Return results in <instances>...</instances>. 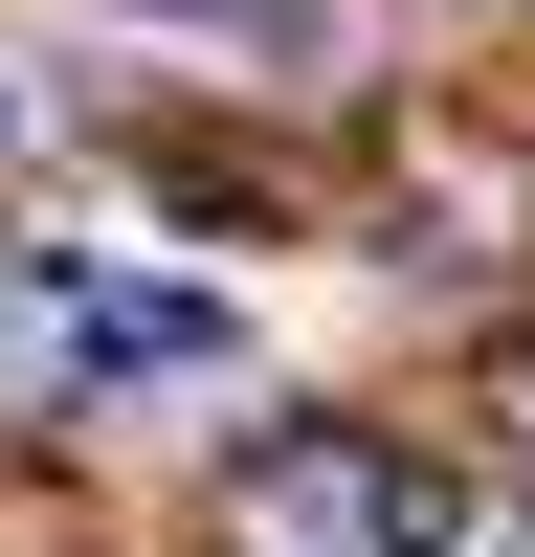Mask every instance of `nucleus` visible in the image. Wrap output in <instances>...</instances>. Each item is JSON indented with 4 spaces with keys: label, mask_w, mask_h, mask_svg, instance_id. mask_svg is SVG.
<instances>
[{
    "label": "nucleus",
    "mask_w": 535,
    "mask_h": 557,
    "mask_svg": "<svg viewBox=\"0 0 535 557\" xmlns=\"http://www.w3.org/2000/svg\"><path fill=\"white\" fill-rule=\"evenodd\" d=\"M157 380H246V312L178 290V268H89V246H23V268H0V424L157 401Z\"/></svg>",
    "instance_id": "nucleus-1"
},
{
    "label": "nucleus",
    "mask_w": 535,
    "mask_h": 557,
    "mask_svg": "<svg viewBox=\"0 0 535 557\" xmlns=\"http://www.w3.org/2000/svg\"><path fill=\"white\" fill-rule=\"evenodd\" d=\"M246 557H469V491L424 446H268L246 469Z\"/></svg>",
    "instance_id": "nucleus-2"
},
{
    "label": "nucleus",
    "mask_w": 535,
    "mask_h": 557,
    "mask_svg": "<svg viewBox=\"0 0 535 557\" xmlns=\"http://www.w3.org/2000/svg\"><path fill=\"white\" fill-rule=\"evenodd\" d=\"M469 557H535V513H490V535H469Z\"/></svg>",
    "instance_id": "nucleus-3"
},
{
    "label": "nucleus",
    "mask_w": 535,
    "mask_h": 557,
    "mask_svg": "<svg viewBox=\"0 0 535 557\" xmlns=\"http://www.w3.org/2000/svg\"><path fill=\"white\" fill-rule=\"evenodd\" d=\"M201 23H290V0H201Z\"/></svg>",
    "instance_id": "nucleus-4"
},
{
    "label": "nucleus",
    "mask_w": 535,
    "mask_h": 557,
    "mask_svg": "<svg viewBox=\"0 0 535 557\" xmlns=\"http://www.w3.org/2000/svg\"><path fill=\"white\" fill-rule=\"evenodd\" d=\"M513 424H535V357H513Z\"/></svg>",
    "instance_id": "nucleus-5"
},
{
    "label": "nucleus",
    "mask_w": 535,
    "mask_h": 557,
    "mask_svg": "<svg viewBox=\"0 0 535 557\" xmlns=\"http://www.w3.org/2000/svg\"><path fill=\"white\" fill-rule=\"evenodd\" d=\"M0 134H23V89H0Z\"/></svg>",
    "instance_id": "nucleus-6"
}]
</instances>
